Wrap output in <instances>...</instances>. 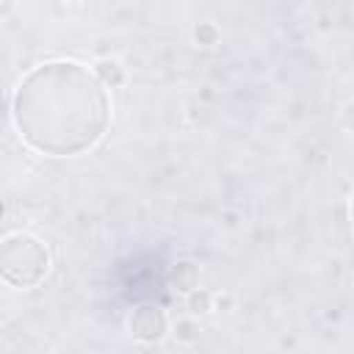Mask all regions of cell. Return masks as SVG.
Here are the masks:
<instances>
[{"instance_id":"obj_6","label":"cell","mask_w":354,"mask_h":354,"mask_svg":"<svg viewBox=\"0 0 354 354\" xmlns=\"http://www.w3.org/2000/svg\"><path fill=\"white\" fill-rule=\"evenodd\" d=\"M218 39H221V33H218V28L213 22H199L194 28V41L199 47H213V44H218Z\"/></svg>"},{"instance_id":"obj_3","label":"cell","mask_w":354,"mask_h":354,"mask_svg":"<svg viewBox=\"0 0 354 354\" xmlns=\"http://www.w3.org/2000/svg\"><path fill=\"white\" fill-rule=\"evenodd\" d=\"M127 329L138 343H158L169 329V318L158 304H138L127 315Z\"/></svg>"},{"instance_id":"obj_2","label":"cell","mask_w":354,"mask_h":354,"mask_svg":"<svg viewBox=\"0 0 354 354\" xmlns=\"http://www.w3.org/2000/svg\"><path fill=\"white\" fill-rule=\"evenodd\" d=\"M50 271V249L30 232H11L0 241V279L11 288H36Z\"/></svg>"},{"instance_id":"obj_4","label":"cell","mask_w":354,"mask_h":354,"mask_svg":"<svg viewBox=\"0 0 354 354\" xmlns=\"http://www.w3.org/2000/svg\"><path fill=\"white\" fill-rule=\"evenodd\" d=\"M169 282H171L174 290H180V293H191V290H196V285H199V268H196L191 260H180V263L171 266V271H169Z\"/></svg>"},{"instance_id":"obj_8","label":"cell","mask_w":354,"mask_h":354,"mask_svg":"<svg viewBox=\"0 0 354 354\" xmlns=\"http://www.w3.org/2000/svg\"><path fill=\"white\" fill-rule=\"evenodd\" d=\"M174 335H177V340H183V343H194L196 337H199V324L196 321H177V326H174Z\"/></svg>"},{"instance_id":"obj_1","label":"cell","mask_w":354,"mask_h":354,"mask_svg":"<svg viewBox=\"0 0 354 354\" xmlns=\"http://www.w3.org/2000/svg\"><path fill=\"white\" fill-rule=\"evenodd\" d=\"M11 119L30 149L72 158L105 136L111 97L88 66L69 58L44 61L17 83Z\"/></svg>"},{"instance_id":"obj_5","label":"cell","mask_w":354,"mask_h":354,"mask_svg":"<svg viewBox=\"0 0 354 354\" xmlns=\"http://www.w3.org/2000/svg\"><path fill=\"white\" fill-rule=\"evenodd\" d=\"M91 72H94V77L100 80V86H102L105 91H108V88H116V86L124 83V72H122V66H119L116 61H111V58L97 61V64L91 66Z\"/></svg>"},{"instance_id":"obj_7","label":"cell","mask_w":354,"mask_h":354,"mask_svg":"<svg viewBox=\"0 0 354 354\" xmlns=\"http://www.w3.org/2000/svg\"><path fill=\"white\" fill-rule=\"evenodd\" d=\"M188 307H191L194 315L210 313L213 310V293H207V290H191L188 293Z\"/></svg>"}]
</instances>
